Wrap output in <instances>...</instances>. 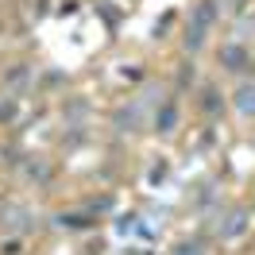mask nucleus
Instances as JSON below:
<instances>
[{"label":"nucleus","instance_id":"nucleus-3","mask_svg":"<svg viewBox=\"0 0 255 255\" xmlns=\"http://www.w3.org/2000/svg\"><path fill=\"white\" fill-rule=\"evenodd\" d=\"M170 124H174V109L162 112V131H170Z\"/></svg>","mask_w":255,"mask_h":255},{"label":"nucleus","instance_id":"nucleus-1","mask_svg":"<svg viewBox=\"0 0 255 255\" xmlns=\"http://www.w3.org/2000/svg\"><path fill=\"white\" fill-rule=\"evenodd\" d=\"M240 109H244V112H255V89H244V93H240Z\"/></svg>","mask_w":255,"mask_h":255},{"label":"nucleus","instance_id":"nucleus-2","mask_svg":"<svg viewBox=\"0 0 255 255\" xmlns=\"http://www.w3.org/2000/svg\"><path fill=\"white\" fill-rule=\"evenodd\" d=\"M224 62L232 66V70H240V62H244V50H236V47H232V50H224Z\"/></svg>","mask_w":255,"mask_h":255}]
</instances>
